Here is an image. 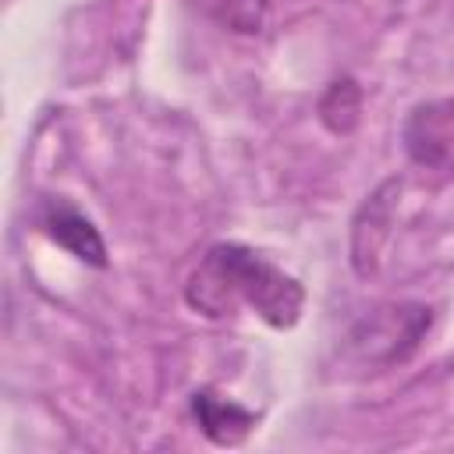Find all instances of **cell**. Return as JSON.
<instances>
[{
  "label": "cell",
  "instance_id": "1",
  "mask_svg": "<svg viewBox=\"0 0 454 454\" xmlns=\"http://www.w3.org/2000/svg\"><path fill=\"white\" fill-rule=\"evenodd\" d=\"M184 301L209 319L234 316L245 305L262 323L277 330H291L301 316L305 291L291 273L273 266L255 248L238 241H220L202 255V262L188 277Z\"/></svg>",
  "mask_w": 454,
  "mask_h": 454
},
{
  "label": "cell",
  "instance_id": "2",
  "mask_svg": "<svg viewBox=\"0 0 454 454\" xmlns=\"http://www.w3.org/2000/svg\"><path fill=\"white\" fill-rule=\"evenodd\" d=\"M433 326V309L419 305V301H394V305H380L369 316H362L351 333H348V351L362 362V365H376V369H390L408 362L419 344L426 340Z\"/></svg>",
  "mask_w": 454,
  "mask_h": 454
},
{
  "label": "cell",
  "instance_id": "3",
  "mask_svg": "<svg viewBox=\"0 0 454 454\" xmlns=\"http://www.w3.org/2000/svg\"><path fill=\"white\" fill-rule=\"evenodd\" d=\"M401 142L415 167L454 177V99L419 103L404 121Z\"/></svg>",
  "mask_w": 454,
  "mask_h": 454
},
{
  "label": "cell",
  "instance_id": "4",
  "mask_svg": "<svg viewBox=\"0 0 454 454\" xmlns=\"http://www.w3.org/2000/svg\"><path fill=\"white\" fill-rule=\"evenodd\" d=\"M394 199H397V181L380 184L358 209L355 227H351V262L362 277L376 273L383 259V245L390 238V220H394Z\"/></svg>",
  "mask_w": 454,
  "mask_h": 454
},
{
  "label": "cell",
  "instance_id": "5",
  "mask_svg": "<svg viewBox=\"0 0 454 454\" xmlns=\"http://www.w3.org/2000/svg\"><path fill=\"white\" fill-rule=\"evenodd\" d=\"M43 231L60 248H67L74 259H82L89 266H106V245H103L99 231L92 227L89 216H82L67 202H46V209H43Z\"/></svg>",
  "mask_w": 454,
  "mask_h": 454
},
{
  "label": "cell",
  "instance_id": "6",
  "mask_svg": "<svg viewBox=\"0 0 454 454\" xmlns=\"http://www.w3.org/2000/svg\"><path fill=\"white\" fill-rule=\"evenodd\" d=\"M192 415H195L199 429L216 447H238L255 429V415L248 408H241L238 401L220 397L216 390H195L192 394Z\"/></svg>",
  "mask_w": 454,
  "mask_h": 454
},
{
  "label": "cell",
  "instance_id": "7",
  "mask_svg": "<svg viewBox=\"0 0 454 454\" xmlns=\"http://www.w3.org/2000/svg\"><path fill=\"white\" fill-rule=\"evenodd\" d=\"M188 4L213 25L238 35H255L266 25V11H270V0H188Z\"/></svg>",
  "mask_w": 454,
  "mask_h": 454
},
{
  "label": "cell",
  "instance_id": "8",
  "mask_svg": "<svg viewBox=\"0 0 454 454\" xmlns=\"http://www.w3.org/2000/svg\"><path fill=\"white\" fill-rule=\"evenodd\" d=\"M362 114V89L355 85V78H337L326 85V92L319 96V121L333 131V135H348L355 131Z\"/></svg>",
  "mask_w": 454,
  "mask_h": 454
}]
</instances>
